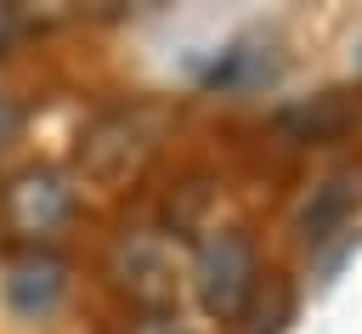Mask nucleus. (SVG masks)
Here are the masks:
<instances>
[{
	"label": "nucleus",
	"instance_id": "1",
	"mask_svg": "<svg viewBox=\"0 0 362 334\" xmlns=\"http://www.w3.org/2000/svg\"><path fill=\"white\" fill-rule=\"evenodd\" d=\"M79 215V187L62 164H23L0 181V232L11 249H51Z\"/></svg>",
	"mask_w": 362,
	"mask_h": 334
},
{
	"label": "nucleus",
	"instance_id": "2",
	"mask_svg": "<svg viewBox=\"0 0 362 334\" xmlns=\"http://www.w3.org/2000/svg\"><path fill=\"white\" fill-rule=\"evenodd\" d=\"M164 125H170V113L158 108V102H119V108H102L85 130H79V147H74V159H79V170L90 175V181H124V175H136L147 159H153V147L164 142Z\"/></svg>",
	"mask_w": 362,
	"mask_h": 334
},
{
	"label": "nucleus",
	"instance_id": "3",
	"mask_svg": "<svg viewBox=\"0 0 362 334\" xmlns=\"http://www.w3.org/2000/svg\"><path fill=\"white\" fill-rule=\"evenodd\" d=\"M192 289L215 323H238L260 294V255L243 226H209L192 249Z\"/></svg>",
	"mask_w": 362,
	"mask_h": 334
},
{
	"label": "nucleus",
	"instance_id": "4",
	"mask_svg": "<svg viewBox=\"0 0 362 334\" xmlns=\"http://www.w3.org/2000/svg\"><path fill=\"white\" fill-rule=\"evenodd\" d=\"M107 277H113V289H119L130 306H141V311H170V306H175V289H181V260H175V249H170L164 232L136 226V232H124V238L107 249Z\"/></svg>",
	"mask_w": 362,
	"mask_h": 334
},
{
	"label": "nucleus",
	"instance_id": "5",
	"mask_svg": "<svg viewBox=\"0 0 362 334\" xmlns=\"http://www.w3.org/2000/svg\"><path fill=\"white\" fill-rule=\"evenodd\" d=\"M74 289V266L57 249H6L0 260V294L23 323H45L62 311Z\"/></svg>",
	"mask_w": 362,
	"mask_h": 334
},
{
	"label": "nucleus",
	"instance_id": "6",
	"mask_svg": "<svg viewBox=\"0 0 362 334\" xmlns=\"http://www.w3.org/2000/svg\"><path fill=\"white\" fill-rule=\"evenodd\" d=\"M356 204H362V181H356V170L328 175V181L311 192L305 215H300V238H305L311 249L328 243V238H356Z\"/></svg>",
	"mask_w": 362,
	"mask_h": 334
},
{
	"label": "nucleus",
	"instance_id": "7",
	"mask_svg": "<svg viewBox=\"0 0 362 334\" xmlns=\"http://www.w3.org/2000/svg\"><path fill=\"white\" fill-rule=\"evenodd\" d=\"M277 68H283L277 40H266V34H243V40H232V45L204 68V85H215V91H255V85H272Z\"/></svg>",
	"mask_w": 362,
	"mask_h": 334
},
{
	"label": "nucleus",
	"instance_id": "8",
	"mask_svg": "<svg viewBox=\"0 0 362 334\" xmlns=\"http://www.w3.org/2000/svg\"><path fill=\"white\" fill-rule=\"evenodd\" d=\"M23 125H28V108H23V96L0 91V153H6L11 142H23Z\"/></svg>",
	"mask_w": 362,
	"mask_h": 334
},
{
	"label": "nucleus",
	"instance_id": "9",
	"mask_svg": "<svg viewBox=\"0 0 362 334\" xmlns=\"http://www.w3.org/2000/svg\"><path fill=\"white\" fill-rule=\"evenodd\" d=\"M124 334H192V328H187L175 311H141V317H136Z\"/></svg>",
	"mask_w": 362,
	"mask_h": 334
},
{
	"label": "nucleus",
	"instance_id": "10",
	"mask_svg": "<svg viewBox=\"0 0 362 334\" xmlns=\"http://www.w3.org/2000/svg\"><path fill=\"white\" fill-rule=\"evenodd\" d=\"M17 28H23V17H17V6H0V57L11 51V40H17Z\"/></svg>",
	"mask_w": 362,
	"mask_h": 334
}]
</instances>
